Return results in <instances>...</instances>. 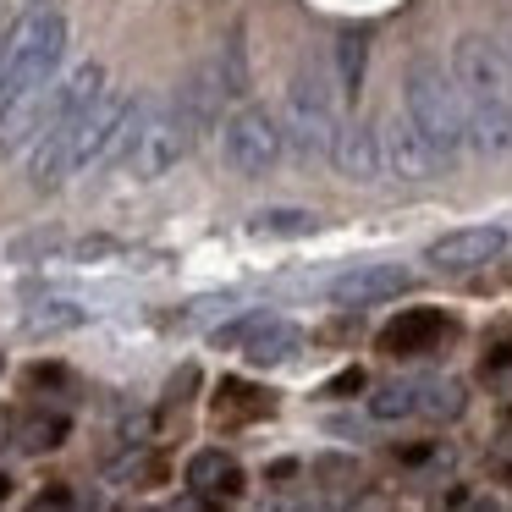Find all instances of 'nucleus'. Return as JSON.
Listing matches in <instances>:
<instances>
[{
  "label": "nucleus",
  "mask_w": 512,
  "mask_h": 512,
  "mask_svg": "<svg viewBox=\"0 0 512 512\" xmlns=\"http://www.w3.org/2000/svg\"><path fill=\"white\" fill-rule=\"evenodd\" d=\"M67 56V17L56 6H28L0 34V116L12 111L28 89H50Z\"/></svg>",
  "instance_id": "obj_1"
},
{
  "label": "nucleus",
  "mask_w": 512,
  "mask_h": 512,
  "mask_svg": "<svg viewBox=\"0 0 512 512\" xmlns=\"http://www.w3.org/2000/svg\"><path fill=\"white\" fill-rule=\"evenodd\" d=\"M193 122L177 100H155V94H138V111L127 122V138H122V171L133 182H160L182 155L193 149Z\"/></svg>",
  "instance_id": "obj_2"
},
{
  "label": "nucleus",
  "mask_w": 512,
  "mask_h": 512,
  "mask_svg": "<svg viewBox=\"0 0 512 512\" xmlns=\"http://www.w3.org/2000/svg\"><path fill=\"white\" fill-rule=\"evenodd\" d=\"M402 105H408V122L424 133V144L441 160H452L468 144V100L457 89L452 72H441L435 61H413L408 78H402Z\"/></svg>",
  "instance_id": "obj_3"
},
{
  "label": "nucleus",
  "mask_w": 512,
  "mask_h": 512,
  "mask_svg": "<svg viewBox=\"0 0 512 512\" xmlns=\"http://www.w3.org/2000/svg\"><path fill=\"white\" fill-rule=\"evenodd\" d=\"M336 100L342 94L331 89V72L325 67H303L287 89V144L298 149L303 160H331L336 155V133H342V116H336Z\"/></svg>",
  "instance_id": "obj_4"
},
{
  "label": "nucleus",
  "mask_w": 512,
  "mask_h": 512,
  "mask_svg": "<svg viewBox=\"0 0 512 512\" xmlns=\"http://www.w3.org/2000/svg\"><path fill=\"white\" fill-rule=\"evenodd\" d=\"M281 149H287V127H281L265 105H243V111H232V122L221 127V155L237 177H265V171H276Z\"/></svg>",
  "instance_id": "obj_5"
},
{
  "label": "nucleus",
  "mask_w": 512,
  "mask_h": 512,
  "mask_svg": "<svg viewBox=\"0 0 512 512\" xmlns=\"http://www.w3.org/2000/svg\"><path fill=\"white\" fill-rule=\"evenodd\" d=\"M452 78L468 105H512V50L485 34H463L452 45Z\"/></svg>",
  "instance_id": "obj_6"
},
{
  "label": "nucleus",
  "mask_w": 512,
  "mask_h": 512,
  "mask_svg": "<svg viewBox=\"0 0 512 512\" xmlns=\"http://www.w3.org/2000/svg\"><path fill=\"white\" fill-rule=\"evenodd\" d=\"M501 248H507V232H501V226H457V232L435 237V243L424 248V265L441 270V276H468V270L490 265Z\"/></svg>",
  "instance_id": "obj_7"
},
{
  "label": "nucleus",
  "mask_w": 512,
  "mask_h": 512,
  "mask_svg": "<svg viewBox=\"0 0 512 512\" xmlns=\"http://www.w3.org/2000/svg\"><path fill=\"white\" fill-rule=\"evenodd\" d=\"M380 160H386V177H397V182H430V177H441V166H446V160L424 144V133L408 116L380 122Z\"/></svg>",
  "instance_id": "obj_8"
},
{
  "label": "nucleus",
  "mask_w": 512,
  "mask_h": 512,
  "mask_svg": "<svg viewBox=\"0 0 512 512\" xmlns=\"http://www.w3.org/2000/svg\"><path fill=\"white\" fill-rule=\"evenodd\" d=\"M413 287V276L402 265H353L331 281V298L342 309H375V303H391Z\"/></svg>",
  "instance_id": "obj_9"
},
{
  "label": "nucleus",
  "mask_w": 512,
  "mask_h": 512,
  "mask_svg": "<svg viewBox=\"0 0 512 512\" xmlns=\"http://www.w3.org/2000/svg\"><path fill=\"white\" fill-rule=\"evenodd\" d=\"M452 331H457L452 314H441V309H408V314H397V320L380 331V353H386V358H419V353H430V347H441Z\"/></svg>",
  "instance_id": "obj_10"
},
{
  "label": "nucleus",
  "mask_w": 512,
  "mask_h": 512,
  "mask_svg": "<svg viewBox=\"0 0 512 512\" xmlns=\"http://www.w3.org/2000/svg\"><path fill=\"white\" fill-rule=\"evenodd\" d=\"M331 166L342 171L347 182H380V177H386V160H380V127L342 122V133H336V155H331Z\"/></svg>",
  "instance_id": "obj_11"
},
{
  "label": "nucleus",
  "mask_w": 512,
  "mask_h": 512,
  "mask_svg": "<svg viewBox=\"0 0 512 512\" xmlns=\"http://www.w3.org/2000/svg\"><path fill=\"white\" fill-rule=\"evenodd\" d=\"M188 490H193V496H210V501L237 496V490H243V468H237V457L221 452V446L193 452L188 457Z\"/></svg>",
  "instance_id": "obj_12"
},
{
  "label": "nucleus",
  "mask_w": 512,
  "mask_h": 512,
  "mask_svg": "<svg viewBox=\"0 0 512 512\" xmlns=\"http://www.w3.org/2000/svg\"><path fill=\"white\" fill-rule=\"evenodd\" d=\"M468 149L512 155V105H468Z\"/></svg>",
  "instance_id": "obj_13"
},
{
  "label": "nucleus",
  "mask_w": 512,
  "mask_h": 512,
  "mask_svg": "<svg viewBox=\"0 0 512 512\" xmlns=\"http://www.w3.org/2000/svg\"><path fill=\"white\" fill-rule=\"evenodd\" d=\"M298 347H303V331H298V325L270 314V320L259 325V336L243 347V358H248V364H259V369H270V364H287Z\"/></svg>",
  "instance_id": "obj_14"
},
{
  "label": "nucleus",
  "mask_w": 512,
  "mask_h": 512,
  "mask_svg": "<svg viewBox=\"0 0 512 512\" xmlns=\"http://www.w3.org/2000/svg\"><path fill=\"white\" fill-rule=\"evenodd\" d=\"M259 413H270V391L248 386V380H221V391H215V419H259Z\"/></svg>",
  "instance_id": "obj_15"
},
{
  "label": "nucleus",
  "mask_w": 512,
  "mask_h": 512,
  "mask_svg": "<svg viewBox=\"0 0 512 512\" xmlns=\"http://www.w3.org/2000/svg\"><path fill=\"white\" fill-rule=\"evenodd\" d=\"M364 67H369L364 34H342L336 39V94H342V100H358V89H364Z\"/></svg>",
  "instance_id": "obj_16"
},
{
  "label": "nucleus",
  "mask_w": 512,
  "mask_h": 512,
  "mask_svg": "<svg viewBox=\"0 0 512 512\" xmlns=\"http://www.w3.org/2000/svg\"><path fill=\"white\" fill-rule=\"evenodd\" d=\"M424 402V380H386V386H375V397H369V413L375 419H413Z\"/></svg>",
  "instance_id": "obj_17"
},
{
  "label": "nucleus",
  "mask_w": 512,
  "mask_h": 512,
  "mask_svg": "<svg viewBox=\"0 0 512 512\" xmlns=\"http://www.w3.org/2000/svg\"><path fill=\"white\" fill-rule=\"evenodd\" d=\"M254 232L259 237H309V232H320V215L298 210V204H276V210L254 215Z\"/></svg>",
  "instance_id": "obj_18"
},
{
  "label": "nucleus",
  "mask_w": 512,
  "mask_h": 512,
  "mask_svg": "<svg viewBox=\"0 0 512 512\" xmlns=\"http://www.w3.org/2000/svg\"><path fill=\"white\" fill-rule=\"evenodd\" d=\"M215 78H221L226 100H248V56H243V34H232L215 56Z\"/></svg>",
  "instance_id": "obj_19"
},
{
  "label": "nucleus",
  "mask_w": 512,
  "mask_h": 512,
  "mask_svg": "<svg viewBox=\"0 0 512 512\" xmlns=\"http://www.w3.org/2000/svg\"><path fill=\"white\" fill-rule=\"evenodd\" d=\"M67 441V413H34V419L17 430V452H50V446Z\"/></svg>",
  "instance_id": "obj_20"
},
{
  "label": "nucleus",
  "mask_w": 512,
  "mask_h": 512,
  "mask_svg": "<svg viewBox=\"0 0 512 512\" xmlns=\"http://www.w3.org/2000/svg\"><path fill=\"white\" fill-rule=\"evenodd\" d=\"M463 402H468V391H463V380H424V402H419V413L424 419H457L463 413Z\"/></svg>",
  "instance_id": "obj_21"
},
{
  "label": "nucleus",
  "mask_w": 512,
  "mask_h": 512,
  "mask_svg": "<svg viewBox=\"0 0 512 512\" xmlns=\"http://www.w3.org/2000/svg\"><path fill=\"white\" fill-rule=\"evenodd\" d=\"M83 320H89V314H83L78 303H67V298H50V303H39V309L28 314V331H78Z\"/></svg>",
  "instance_id": "obj_22"
},
{
  "label": "nucleus",
  "mask_w": 512,
  "mask_h": 512,
  "mask_svg": "<svg viewBox=\"0 0 512 512\" xmlns=\"http://www.w3.org/2000/svg\"><path fill=\"white\" fill-rule=\"evenodd\" d=\"M270 314H243V320H232V325H215L210 331V342L215 347H248L259 336V325H265Z\"/></svg>",
  "instance_id": "obj_23"
},
{
  "label": "nucleus",
  "mask_w": 512,
  "mask_h": 512,
  "mask_svg": "<svg viewBox=\"0 0 512 512\" xmlns=\"http://www.w3.org/2000/svg\"><path fill=\"white\" fill-rule=\"evenodd\" d=\"M56 248H61L56 232H34V237H17V243H12V259H17V265H23V259H50Z\"/></svg>",
  "instance_id": "obj_24"
},
{
  "label": "nucleus",
  "mask_w": 512,
  "mask_h": 512,
  "mask_svg": "<svg viewBox=\"0 0 512 512\" xmlns=\"http://www.w3.org/2000/svg\"><path fill=\"white\" fill-rule=\"evenodd\" d=\"M232 309H237L232 292H221V298H199V303L182 309V325H199V320H210V314H232Z\"/></svg>",
  "instance_id": "obj_25"
},
{
  "label": "nucleus",
  "mask_w": 512,
  "mask_h": 512,
  "mask_svg": "<svg viewBox=\"0 0 512 512\" xmlns=\"http://www.w3.org/2000/svg\"><path fill=\"white\" fill-rule=\"evenodd\" d=\"M28 512H72V490H67V485H50V490H39V496L28 501Z\"/></svg>",
  "instance_id": "obj_26"
},
{
  "label": "nucleus",
  "mask_w": 512,
  "mask_h": 512,
  "mask_svg": "<svg viewBox=\"0 0 512 512\" xmlns=\"http://www.w3.org/2000/svg\"><path fill=\"white\" fill-rule=\"evenodd\" d=\"M353 391H364V369H342V375L325 386V397H353Z\"/></svg>",
  "instance_id": "obj_27"
},
{
  "label": "nucleus",
  "mask_w": 512,
  "mask_h": 512,
  "mask_svg": "<svg viewBox=\"0 0 512 512\" xmlns=\"http://www.w3.org/2000/svg\"><path fill=\"white\" fill-rule=\"evenodd\" d=\"M320 479H358V468L347 457H320Z\"/></svg>",
  "instance_id": "obj_28"
},
{
  "label": "nucleus",
  "mask_w": 512,
  "mask_h": 512,
  "mask_svg": "<svg viewBox=\"0 0 512 512\" xmlns=\"http://www.w3.org/2000/svg\"><path fill=\"white\" fill-rule=\"evenodd\" d=\"M28 380H34V386H67V369H61V364H39Z\"/></svg>",
  "instance_id": "obj_29"
},
{
  "label": "nucleus",
  "mask_w": 512,
  "mask_h": 512,
  "mask_svg": "<svg viewBox=\"0 0 512 512\" xmlns=\"http://www.w3.org/2000/svg\"><path fill=\"white\" fill-rule=\"evenodd\" d=\"M457 512H501V507H496V496H463Z\"/></svg>",
  "instance_id": "obj_30"
},
{
  "label": "nucleus",
  "mask_w": 512,
  "mask_h": 512,
  "mask_svg": "<svg viewBox=\"0 0 512 512\" xmlns=\"http://www.w3.org/2000/svg\"><path fill=\"white\" fill-rule=\"evenodd\" d=\"M6 490H12V479H6V474H0V501H6Z\"/></svg>",
  "instance_id": "obj_31"
}]
</instances>
